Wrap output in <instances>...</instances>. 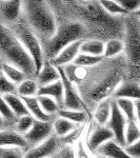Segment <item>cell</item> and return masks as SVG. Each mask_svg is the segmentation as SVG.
I'll return each mask as SVG.
<instances>
[{
  "mask_svg": "<svg viewBox=\"0 0 140 158\" xmlns=\"http://www.w3.org/2000/svg\"><path fill=\"white\" fill-rule=\"evenodd\" d=\"M0 51L3 62H7L21 70L27 78L37 76L36 64L32 56L22 45L10 27L0 25Z\"/></svg>",
  "mask_w": 140,
  "mask_h": 158,
  "instance_id": "obj_1",
  "label": "cell"
},
{
  "mask_svg": "<svg viewBox=\"0 0 140 158\" xmlns=\"http://www.w3.org/2000/svg\"><path fill=\"white\" fill-rule=\"evenodd\" d=\"M23 17L31 29L44 42L51 39L57 32L55 14L47 1L27 0L23 1Z\"/></svg>",
  "mask_w": 140,
  "mask_h": 158,
  "instance_id": "obj_2",
  "label": "cell"
},
{
  "mask_svg": "<svg viewBox=\"0 0 140 158\" xmlns=\"http://www.w3.org/2000/svg\"><path fill=\"white\" fill-rule=\"evenodd\" d=\"M85 27L79 21H71L58 27L57 32L51 39L43 43L47 60H53L64 48L72 43L83 40Z\"/></svg>",
  "mask_w": 140,
  "mask_h": 158,
  "instance_id": "obj_3",
  "label": "cell"
},
{
  "mask_svg": "<svg viewBox=\"0 0 140 158\" xmlns=\"http://www.w3.org/2000/svg\"><path fill=\"white\" fill-rule=\"evenodd\" d=\"M16 37L19 39V41L22 43V45L27 49L29 54L32 56L35 64H36L37 74L40 72L43 64L45 62V55L43 50V44L40 41L39 37L36 35L27 22L21 21L18 22L11 27Z\"/></svg>",
  "mask_w": 140,
  "mask_h": 158,
  "instance_id": "obj_4",
  "label": "cell"
},
{
  "mask_svg": "<svg viewBox=\"0 0 140 158\" xmlns=\"http://www.w3.org/2000/svg\"><path fill=\"white\" fill-rule=\"evenodd\" d=\"M128 118L124 116V114L122 113L119 109L118 104H117L116 100L114 99L113 104H112V116L111 119L109 121V123L106 124L109 129L112 130V132L114 133V137H115V141L118 142L121 147L126 148V130L128 127Z\"/></svg>",
  "mask_w": 140,
  "mask_h": 158,
  "instance_id": "obj_5",
  "label": "cell"
},
{
  "mask_svg": "<svg viewBox=\"0 0 140 158\" xmlns=\"http://www.w3.org/2000/svg\"><path fill=\"white\" fill-rule=\"evenodd\" d=\"M58 69H59V72L61 75L63 88H64V103H63V109L84 111L83 101L80 97L79 93H78L76 85H74L72 80L68 79L62 68H58Z\"/></svg>",
  "mask_w": 140,
  "mask_h": 158,
  "instance_id": "obj_6",
  "label": "cell"
},
{
  "mask_svg": "<svg viewBox=\"0 0 140 158\" xmlns=\"http://www.w3.org/2000/svg\"><path fill=\"white\" fill-rule=\"evenodd\" d=\"M126 53L133 63L140 61V30L133 20H130L126 25Z\"/></svg>",
  "mask_w": 140,
  "mask_h": 158,
  "instance_id": "obj_7",
  "label": "cell"
},
{
  "mask_svg": "<svg viewBox=\"0 0 140 158\" xmlns=\"http://www.w3.org/2000/svg\"><path fill=\"white\" fill-rule=\"evenodd\" d=\"M54 122V121H53ZM53 122H45L36 120L32 130L24 135L31 148L39 146L47 139L54 135V126Z\"/></svg>",
  "mask_w": 140,
  "mask_h": 158,
  "instance_id": "obj_8",
  "label": "cell"
},
{
  "mask_svg": "<svg viewBox=\"0 0 140 158\" xmlns=\"http://www.w3.org/2000/svg\"><path fill=\"white\" fill-rule=\"evenodd\" d=\"M23 13V1L20 0H1L0 1V16L2 24L15 25L20 21V16Z\"/></svg>",
  "mask_w": 140,
  "mask_h": 158,
  "instance_id": "obj_9",
  "label": "cell"
},
{
  "mask_svg": "<svg viewBox=\"0 0 140 158\" xmlns=\"http://www.w3.org/2000/svg\"><path fill=\"white\" fill-rule=\"evenodd\" d=\"M57 152H59V141L54 134L39 146L27 150L25 152V158H51L54 157Z\"/></svg>",
  "mask_w": 140,
  "mask_h": 158,
  "instance_id": "obj_10",
  "label": "cell"
},
{
  "mask_svg": "<svg viewBox=\"0 0 140 158\" xmlns=\"http://www.w3.org/2000/svg\"><path fill=\"white\" fill-rule=\"evenodd\" d=\"M0 147L1 149H31L30 143L23 134L11 129H2L0 133Z\"/></svg>",
  "mask_w": 140,
  "mask_h": 158,
  "instance_id": "obj_11",
  "label": "cell"
},
{
  "mask_svg": "<svg viewBox=\"0 0 140 158\" xmlns=\"http://www.w3.org/2000/svg\"><path fill=\"white\" fill-rule=\"evenodd\" d=\"M114 139L115 137H114V133L111 129H109L106 126L103 127L97 124V127L92 130L88 137V148L92 152H97L99 148L103 146L105 142Z\"/></svg>",
  "mask_w": 140,
  "mask_h": 158,
  "instance_id": "obj_12",
  "label": "cell"
},
{
  "mask_svg": "<svg viewBox=\"0 0 140 158\" xmlns=\"http://www.w3.org/2000/svg\"><path fill=\"white\" fill-rule=\"evenodd\" d=\"M83 41L84 40H78V41L68 45L67 48H64L59 54L56 56L54 59L50 61L57 68H63L67 67V65H70L71 63H74V61L76 60L78 55L80 54V49Z\"/></svg>",
  "mask_w": 140,
  "mask_h": 158,
  "instance_id": "obj_13",
  "label": "cell"
},
{
  "mask_svg": "<svg viewBox=\"0 0 140 158\" xmlns=\"http://www.w3.org/2000/svg\"><path fill=\"white\" fill-rule=\"evenodd\" d=\"M60 79L61 75L59 72V69L53 64L50 60H45L42 69L36 76V80L39 86L52 85V83L59 81Z\"/></svg>",
  "mask_w": 140,
  "mask_h": 158,
  "instance_id": "obj_14",
  "label": "cell"
},
{
  "mask_svg": "<svg viewBox=\"0 0 140 158\" xmlns=\"http://www.w3.org/2000/svg\"><path fill=\"white\" fill-rule=\"evenodd\" d=\"M97 153L104 158H133L126 151V148L121 147L115 140H110L98 149Z\"/></svg>",
  "mask_w": 140,
  "mask_h": 158,
  "instance_id": "obj_15",
  "label": "cell"
},
{
  "mask_svg": "<svg viewBox=\"0 0 140 158\" xmlns=\"http://www.w3.org/2000/svg\"><path fill=\"white\" fill-rule=\"evenodd\" d=\"M113 98H126L138 101L140 100V85L136 82H121L114 92Z\"/></svg>",
  "mask_w": 140,
  "mask_h": 158,
  "instance_id": "obj_16",
  "label": "cell"
},
{
  "mask_svg": "<svg viewBox=\"0 0 140 158\" xmlns=\"http://www.w3.org/2000/svg\"><path fill=\"white\" fill-rule=\"evenodd\" d=\"M38 96H50L54 98L58 103L60 108L63 109V103H64V88H63L62 80L54 82L49 85H43L39 88Z\"/></svg>",
  "mask_w": 140,
  "mask_h": 158,
  "instance_id": "obj_17",
  "label": "cell"
},
{
  "mask_svg": "<svg viewBox=\"0 0 140 158\" xmlns=\"http://www.w3.org/2000/svg\"><path fill=\"white\" fill-rule=\"evenodd\" d=\"M114 98H106L101 100L94 112V118L99 126L105 127L109 123L112 116V104Z\"/></svg>",
  "mask_w": 140,
  "mask_h": 158,
  "instance_id": "obj_18",
  "label": "cell"
},
{
  "mask_svg": "<svg viewBox=\"0 0 140 158\" xmlns=\"http://www.w3.org/2000/svg\"><path fill=\"white\" fill-rule=\"evenodd\" d=\"M21 97V96H20ZM24 100L25 106H27V110H29L30 114L34 117L36 120L39 121H45V122H53V116L47 115L44 111L42 110L41 106L38 100L37 97H22Z\"/></svg>",
  "mask_w": 140,
  "mask_h": 158,
  "instance_id": "obj_19",
  "label": "cell"
},
{
  "mask_svg": "<svg viewBox=\"0 0 140 158\" xmlns=\"http://www.w3.org/2000/svg\"><path fill=\"white\" fill-rule=\"evenodd\" d=\"M1 99L6 101L7 106H10L13 112L16 114V116L21 117L24 115H29L30 112L25 106L24 100L22 97H20L18 94H6V95H1Z\"/></svg>",
  "mask_w": 140,
  "mask_h": 158,
  "instance_id": "obj_20",
  "label": "cell"
},
{
  "mask_svg": "<svg viewBox=\"0 0 140 158\" xmlns=\"http://www.w3.org/2000/svg\"><path fill=\"white\" fill-rule=\"evenodd\" d=\"M53 126H54V134L58 138H64V137L68 136L79 127L78 124L59 116L56 119H54Z\"/></svg>",
  "mask_w": 140,
  "mask_h": 158,
  "instance_id": "obj_21",
  "label": "cell"
},
{
  "mask_svg": "<svg viewBox=\"0 0 140 158\" xmlns=\"http://www.w3.org/2000/svg\"><path fill=\"white\" fill-rule=\"evenodd\" d=\"M104 50H105V42L99 39H88L84 40L81 45L80 53L98 57H104Z\"/></svg>",
  "mask_w": 140,
  "mask_h": 158,
  "instance_id": "obj_22",
  "label": "cell"
},
{
  "mask_svg": "<svg viewBox=\"0 0 140 158\" xmlns=\"http://www.w3.org/2000/svg\"><path fill=\"white\" fill-rule=\"evenodd\" d=\"M39 85L36 78H27L17 88V94L21 97H37Z\"/></svg>",
  "mask_w": 140,
  "mask_h": 158,
  "instance_id": "obj_23",
  "label": "cell"
},
{
  "mask_svg": "<svg viewBox=\"0 0 140 158\" xmlns=\"http://www.w3.org/2000/svg\"><path fill=\"white\" fill-rule=\"evenodd\" d=\"M1 73L6 75L12 82H14L17 85H19L27 78V75L21 70H19L18 68L14 67V65L10 64L7 62H3V61L1 62Z\"/></svg>",
  "mask_w": 140,
  "mask_h": 158,
  "instance_id": "obj_24",
  "label": "cell"
},
{
  "mask_svg": "<svg viewBox=\"0 0 140 158\" xmlns=\"http://www.w3.org/2000/svg\"><path fill=\"white\" fill-rule=\"evenodd\" d=\"M59 117L68 119V120L78 124V126H83L88 120L85 111H77V110H67V109H60L57 114Z\"/></svg>",
  "mask_w": 140,
  "mask_h": 158,
  "instance_id": "obj_25",
  "label": "cell"
},
{
  "mask_svg": "<svg viewBox=\"0 0 140 158\" xmlns=\"http://www.w3.org/2000/svg\"><path fill=\"white\" fill-rule=\"evenodd\" d=\"M117 104H118L119 109L124 116L128 118L129 121H137L136 117V104H135L134 100L126 98H118L115 99Z\"/></svg>",
  "mask_w": 140,
  "mask_h": 158,
  "instance_id": "obj_26",
  "label": "cell"
},
{
  "mask_svg": "<svg viewBox=\"0 0 140 158\" xmlns=\"http://www.w3.org/2000/svg\"><path fill=\"white\" fill-rule=\"evenodd\" d=\"M123 52H126V44L122 40L114 38L105 42V50H104L105 58H114Z\"/></svg>",
  "mask_w": 140,
  "mask_h": 158,
  "instance_id": "obj_27",
  "label": "cell"
},
{
  "mask_svg": "<svg viewBox=\"0 0 140 158\" xmlns=\"http://www.w3.org/2000/svg\"><path fill=\"white\" fill-rule=\"evenodd\" d=\"M103 10L108 13L110 16H117V15H126L129 12L121 6L117 0H101L99 1Z\"/></svg>",
  "mask_w": 140,
  "mask_h": 158,
  "instance_id": "obj_28",
  "label": "cell"
},
{
  "mask_svg": "<svg viewBox=\"0 0 140 158\" xmlns=\"http://www.w3.org/2000/svg\"><path fill=\"white\" fill-rule=\"evenodd\" d=\"M38 100H39V103L41 106V108L47 115H55V114H58L59 110L61 109L59 103L55 100L54 98L50 97V96H38Z\"/></svg>",
  "mask_w": 140,
  "mask_h": 158,
  "instance_id": "obj_29",
  "label": "cell"
},
{
  "mask_svg": "<svg viewBox=\"0 0 140 158\" xmlns=\"http://www.w3.org/2000/svg\"><path fill=\"white\" fill-rule=\"evenodd\" d=\"M140 140V126L137 121H129L126 130V147Z\"/></svg>",
  "mask_w": 140,
  "mask_h": 158,
  "instance_id": "obj_30",
  "label": "cell"
},
{
  "mask_svg": "<svg viewBox=\"0 0 140 158\" xmlns=\"http://www.w3.org/2000/svg\"><path fill=\"white\" fill-rule=\"evenodd\" d=\"M104 57H98V56H93V55H88L80 53L78 55V57L76 58V60L74 61V64L76 67L79 68H88V67H94V65L100 63L103 60Z\"/></svg>",
  "mask_w": 140,
  "mask_h": 158,
  "instance_id": "obj_31",
  "label": "cell"
},
{
  "mask_svg": "<svg viewBox=\"0 0 140 158\" xmlns=\"http://www.w3.org/2000/svg\"><path fill=\"white\" fill-rule=\"evenodd\" d=\"M35 121H36V119L31 115V114L19 117L18 120L16 122V131L25 135L32 130V128L34 127Z\"/></svg>",
  "mask_w": 140,
  "mask_h": 158,
  "instance_id": "obj_32",
  "label": "cell"
},
{
  "mask_svg": "<svg viewBox=\"0 0 140 158\" xmlns=\"http://www.w3.org/2000/svg\"><path fill=\"white\" fill-rule=\"evenodd\" d=\"M0 92L1 95H6V94H17V88L18 85H15L14 82H12L9 78L3 74H0Z\"/></svg>",
  "mask_w": 140,
  "mask_h": 158,
  "instance_id": "obj_33",
  "label": "cell"
},
{
  "mask_svg": "<svg viewBox=\"0 0 140 158\" xmlns=\"http://www.w3.org/2000/svg\"><path fill=\"white\" fill-rule=\"evenodd\" d=\"M1 119L2 121H9V122H17L18 117L13 112V110L7 106L6 101L1 99Z\"/></svg>",
  "mask_w": 140,
  "mask_h": 158,
  "instance_id": "obj_34",
  "label": "cell"
},
{
  "mask_svg": "<svg viewBox=\"0 0 140 158\" xmlns=\"http://www.w3.org/2000/svg\"><path fill=\"white\" fill-rule=\"evenodd\" d=\"M1 158H25V153L21 149H1Z\"/></svg>",
  "mask_w": 140,
  "mask_h": 158,
  "instance_id": "obj_35",
  "label": "cell"
},
{
  "mask_svg": "<svg viewBox=\"0 0 140 158\" xmlns=\"http://www.w3.org/2000/svg\"><path fill=\"white\" fill-rule=\"evenodd\" d=\"M117 1L129 13H135L140 10V0H117Z\"/></svg>",
  "mask_w": 140,
  "mask_h": 158,
  "instance_id": "obj_36",
  "label": "cell"
},
{
  "mask_svg": "<svg viewBox=\"0 0 140 158\" xmlns=\"http://www.w3.org/2000/svg\"><path fill=\"white\" fill-rule=\"evenodd\" d=\"M126 151L129 153V155L133 158H140V140L137 142L126 147Z\"/></svg>",
  "mask_w": 140,
  "mask_h": 158,
  "instance_id": "obj_37",
  "label": "cell"
},
{
  "mask_svg": "<svg viewBox=\"0 0 140 158\" xmlns=\"http://www.w3.org/2000/svg\"><path fill=\"white\" fill-rule=\"evenodd\" d=\"M75 151L71 146H65L58 153V158H76Z\"/></svg>",
  "mask_w": 140,
  "mask_h": 158,
  "instance_id": "obj_38",
  "label": "cell"
},
{
  "mask_svg": "<svg viewBox=\"0 0 140 158\" xmlns=\"http://www.w3.org/2000/svg\"><path fill=\"white\" fill-rule=\"evenodd\" d=\"M135 104H136V117H137V122L140 126V100L135 101Z\"/></svg>",
  "mask_w": 140,
  "mask_h": 158,
  "instance_id": "obj_39",
  "label": "cell"
},
{
  "mask_svg": "<svg viewBox=\"0 0 140 158\" xmlns=\"http://www.w3.org/2000/svg\"><path fill=\"white\" fill-rule=\"evenodd\" d=\"M77 156H78V158H89V157H88V155L85 154L84 150H83V149H82V147H81V144H79V148H78Z\"/></svg>",
  "mask_w": 140,
  "mask_h": 158,
  "instance_id": "obj_40",
  "label": "cell"
},
{
  "mask_svg": "<svg viewBox=\"0 0 140 158\" xmlns=\"http://www.w3.org/2000/svg\"><path fill=\"white\" fill-rule=\"evenodd\" d=\"M134 14H135V16H136L137 18L140 19V10H139V11H137V12H135Z\"/></svg>",
  "mask_w": 140,
  "mask_h": 158,
  "instance_id": "obj_41",
  "label": "cell"
},
{
  "mask_svg": "<svg viewBox=\"0 0 140 158\" xmlns=\"http://www.w3.org/2000/svg\"><path fill=\"white\" fill-rule=\"evenodd\" d=\"M51 158H58L57 156H54V157H51Z\"/></svg>",
  "mask_w": 140,
  "mask_h": 158,
  "instance_id": "obj_42",
  "label": "cell"
},
{
  "mask_svg": "<svg viewBox=\"0 0 140 158\" xmlns=\"http://www.w3.org/2000/svg\"><path fill=\"white\" fill-rule=\"evenodd\" d=\"M101 158H104V157H101Z\"/></svg>",
  "mask_w": 140,
  "mask_h": 158,
  "instance_id": "obj_43",
  "label": "cell"
}]
</instances>
